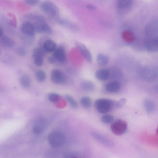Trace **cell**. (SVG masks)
Segmentation results:
<instances>
[{
  "instance_id": "obj_1",
  "label": "cell",
  "mask_w": 158,
  "mask_h": 158,
  "mask_svg": "<svg viewBox=\"0 0 158 158\" xmlns=\"http://www.w3.org/2000/svg\"><path fill=\"white\" fill-rule=\"evenodd\" d=\"M116 102L106 98H100L96 101L94 106L99 113H106L111 109L112 107L116 106Z\"/></svg>"
},
{
  "instance_id": "obj_2",
  "label": "cell",
  "mask_w": 158,
  "mask_h": 158,
  "mask_svg": "<svg viewBox=\"0 0 158 158\" xmlns=\"http://www.w3.org/2000/svg\"><path fill=\"white\" fill-rule=\"evenodd\" d=\"M48 140L49 144L53 147L62 146L64 143L65 137L64 134L59 131L51 132L48 136Z\"/></svg>"
},
{
  "instance_id": "obj_3",
  "label": "cell",
  "mask_w": 158,
  "mask_h": 158,
  "mask_svg": "<svg viewBox=\"0 0 158 158\" xmlns=\"http://www.w3.org/2000/svg\"><path fill=\"white\" fill-rule=\"evenodd\" d=\"M40 7L44 12L51 16H55L59 14L58 7L53 2L50 1H43L41 3Z\"/></svg>"
},
{
  "instance_id": "obj_4",
  "label": "cell",
  "mask_w": 158,
  "mask_h": 158,
  "mask_svg": "<svg viewBox=\"0 0 158 158\" xmlns=\"http://www.w3.org/2000/svg\"><path fill=\"white\" fill-rule=\"evenodd\" d=\"M127 127V123L125 121L118 119L113 123L111 125V130L116 135H121L126 131Z\"/></svg>"
},
{
  "instance_id": "obj_5",
  "label": "cell",
  "mask_w": 158,
  "mask_h": 158,
  "mask_svg": "<svg viewBox=\"0 0 158 158\" xmlns=\"http://www.w3.org/2000/svg\"><path fill=\"white\" fill-rule=\"evenodd\" d=\"M33 25L35 32L39 33L48 35L52 34L51 28L44 21H36Z\"/></svg>"
},
{
  "instance_id": "obj_6",
  "label": "cell",
  "mask_w": 158,
  "mask_h": 158,
  "mask_svg": "<svg viewBox=\"0 0 158 158\" xmlns=\"http://www.w3.org/2000/svg\"><path fill=\"white\" fill-rule=\"evenodd\" d=\"M52 81L56 84L64 83L66 80V77L64 73L58 69L53 70L51 73Z\"/></svg>"
},
{
  "instance_id": "obj_7",
  "label": "cell",
  "mask_w": 158,
  "mask_h": 158,
  "mask_svg": "<svg viewBox=\"0 0 158 158\" xmlns=\"http://www.w3.org/2000/svg\"><path fill=\"white\" fill-rule=\"evenodd\" d=\"M44 52L43 48L41 47L35 48L33 50L32 56L34 63L36 66L40 67L43 65Z\"/></svg>"
},
{
  "instance_id": "obj_8",
  "label": "cell",
  "mask_w": 158,
  "mask_h": 158,
  "mask_svg": "<svg viewBox=\"0 0 158 158\" xmlns=\"http://www.w3.org/2000/svg\"><path fill=\"white\" fill-rule=\"evenodd\" d=\"M47 126V123L45 119L39 118L35 121L32 128V132L36 135L40 134L45 130Z\"/></svg>"
},
{
  "instance_id": "obj_9",
  "label": "cell",
  "mask_w": 158,
  "mask_h": 158,
  "mask_svg": "<svg viewBox=\"0 0 158 158\" xmlns=\"http://www.w3.org/2000/svg\"><path fill=\"white\" fill-rule=\"evenodd\" d=\"M20 30L23 34L29 36L34 35L35 32L33 24L28 21L24 23L21 25Z\"/></svg>"
},
{
  "instance_id": "obj_10",
  "label": "cell",
  "mask_w": 158,
  "mask_h": 158,
  "mask_svg": "<svg viewBox=\"0 0 158 158\" xmlns=\"http://www.w3.org/2000/svg\"><path fill=\"white\" fill-rule=\"evenodd\" d=\"M76 46L84 59L88 62L90 63L92 61L91 54L86 47L82 44L77 42L75 44Z\"/></svg>"
},
{
  "instance_id": "obj_11",
  "label": "cell",
  "mask_w": 158,
  "mask_h": 158,
  "mask_svg": "<svg viewBox=\"0 0 158 158\" xmlns=\"http://www.w3.org/2000/svg\"><path fill=\"white\" fill-rule=\"evenodd\" d=\"M90 134L92 137L105 145L108 147H112L114 145V143L112 141L97 132L91 131Z\"/></svg>"
},
{
  "instance_id": "obj_12",
  "label": "cell",
  "mask_w": 158,
  "mask_h": 158,
  "mask_svg": "<svg viewBox=\"0 0 158 158\" xmlns=\"http://www.w3.org/2000/svg\"><path fill=\"white\" fill-rule=\"evenodd\" d=\"M53 56L59 62H62L66 59L65 51L64 48L60 46L56 48L54 52Z\"/></svg>"
},
{
  "instance_id": "obj_13",
  "label": "cell",
  "mask_w": 158,
  "mask_h": 158,
  "mask_svg": "<svg viewBox=\"0 0 158 158\" xmlns=\"http://www.w3.org/2000/svg\"><path fill=\"white\" fill-rule=\"evenodd\" d=\"M56 47V44L53 40L48 39L44 42L43 48L45 52H51L55 51Z\"/></svg>"
},
{
  "instance_id": "obj_14",
  "label": "cell",
  "mask_w": 158,
  "mask_h": 158,
  "mask_svg": "<svg viewBox=\"0 0 158 158\" xmlns=\"http://www.w3.org/2000/svg\"><path fill=\"white\" fill-rule=\"evenodd\" d=\"M95 76L98 80L101 81H105L109 78L110 73L107 70L101 69L96 72Z\"/></svg>"
},
{
  "instance_id": "obj_15",
  "label": "cell",
  "mask_w": 158,
  "mask_h": 158,
  "mask_svg": "<svg viewBox=\"0 0 158 158\" xmlns=\"http://www.w3.org/2000/svg\"><path fill=\"white\" fill-rule=\"evenodd\" d=\"M120 85L116 81H110L107 83L105 86V89L108 92L111 93L118 92L120 89Z\"/></svg>"
},
{
  "instance_id": "obj_16",
  "label": "cell",
  "mask_w": 158,
  "mask_h": 158,
  "mask_svg": "<svg viewBox=\"0 0 158 158\" xmlns=\"http://www.w3.org/2000/svg\"><path fill=\"white\" fill-rule=\"evenodd\" d=\"M1 37L0 43L2 45L7 48H11L14 46V41L11 38L6 35H3Z\"/></svg>"
},
{
  "instance_id": "obj_17",
  "label": "cell",
  "mask_w": 158,
  "mask_h": 158,
  "mask_svg": "<svg viewBox=\"0 0 158 158\" xmlns=\"http://www.w3.org/2000/svg\"><path fill=\"white\" fill-rule=\"evenodd\" d=\"M147 48L150 52L158 51V38L152 39L147 44Z\"/></svg>"
},
{
  "instance_id": "obj_18",
  "label": "cell",
  "mask_w": 158,
  "mask_h": 158,
  "mask_svg": "<svg viewBox=\"0 0 158 158\" xmlns=\"http://www.w3.org/2000/svg\"><path fill=\"white\" fill-rule=\"evenodd\" d=\"M109 60L108 57L104 54L99 53L97 56V62L100 66H103L106 65L108 63Z\"/></svg>"
},
{
  "instance_id": "obj_19",
  "label": "cell",
  "mask_w": 158,
  "mask_h": 158,
  "mask_svg": "<svg viewBox=\"0 0 158 158\" xmlns=\"http://www.w3.org/2000/svg\"><path fill=\"white\" fill-rule=\"evenodd\" d=\"M81 86L82 89L86 91H92L94 88V85L93 82L88 80L82 81Z\"/></svg>"
},
{
  "instance_id": "obj_20",
  "label": "cell",
  "mask_w": 158,
  "mask_h": 158,
  "mask_svg": "<svg viewBox=\"0 0 158 158\" xmlns=\"http://www.w3.org/2000/svg\"><path fill=\"white\" fill-rule=\"evenodd\" d=\"M20 83L23 88H29L31 83V80L30 77L26 74L22 75L20 79Z\"/></svg>"
},
{
  "instance_id": "obj_21",
  "label": "cell",
  "mask_w": 158,
  "mask_h": 158,
  "mask_svg": "<svg viewBox=\"0 0 158 158\" xmlns=\"http://www.w3.org/2000/svg\"><path fill=\"white\" fill-rule=\"evenodd\" d=\"M143 103L144 108L148 113H151L154 110L155 105L152 101L149 99H145Z\"/></svg>"
},
{
  "instance_id": "obj_22",
  "label": "cell",
  "mask_w": 158,
  "mask_h": 158,
  "mask_svg": "<svg viewBox=\"0 0 158 158\" xmlns=\"http://www.w3.org/2000/svg\"><path fill=\"white\" fill-rule=\"evenodd\" d=\"M158 29V20L154 21L146 27L145 31L148 33L154 32Z\"/></svg>"
},
{
  "instance_id": "obj_23",
  "label": "cell",
  "mask_w": 158,
  "mask_h": 158,
  "mask_svg": "<svg viewBox=\"0 0 158 158\" xmlns=\"http://www.w3.org/2000/svg\"><path fill=\"white\" fill-rule=\"evenodd\" d=\"M132 3V0H118L117 5L121 9H126L129 7Z\"/></svg>"
},
{
  "instance_id": "obj_24",
  "label": "cell",
  "mask_w": 158,
  "mask_h": 158,
  "mask_svg": "<svg viewBox=\"0 0 158 158\" xmlns=\"http://www.w3.org/2000/svg\"><path fill=\"white\" fill-rule=\"evenodd\" d=\"M81 105L84 107L86 108H90L92 105L91 99L88 97H84L81 98L80 100Z\"/></svg>"
},
{
  "instance_id": "obj_25",
  "label": "cell",
  "mask_w": 158,
  "mask_h": 158,
  "mask_svg": "<svg viewBox=\"0 0 158 158\" xmlns=\"http://www.w3.org/2000/svg\"><path fill=\"white\" fill-rule=\"evenodd\" d=\"M35 76L37 80L40 82L44 81L46 78V74L43 70L39 69L35 72Z\"/></svg>"
},
{
  "instance_id": "obj_26",
  "label": "cell",
  "mask_w": 158,
  "mask_h": 158,
  "mask_svg": "<svg viewBox=\"0 0 158 158\" xmlns=\"http://www.w3.org/2000/svg\"><path fill=\"white\" fill-rule=\"evenodd\" d=\"M25 17L27 19L36 21H44V19L41 15L34 13H29L25 15Z\"/></svg>"
},
{
  "instance_id": "obj_27",
  "label": "cell",
  "mask_w": 158,
  "mask_h": 158,
  "mask_svg": "<svg viewBox=\"0 0 158 158\" xmlns=\"http://www.w3.org/2000/svg\"><path fill=\"white\" fill-rule=\"evenodd\" d=\"M64 98L69 104L73 108H76L78 107V105L77 102L72 96L67 95L65 96Z\"/></svg>"
},
{
  "instance_id": "obj_28",
  "label": "cell",
  "mask_w": 158,
  "mask_h": 158,
  "mask_svg": "<svg viewBox=\"0 0 158 158\" xmlns=\"http://www.w3.org/2000/svg\"><path fill=\"white\" fill-rule=\"evenodd\" d=\"M114 120L113 116L110 114H105L101 118V121L106 124H110L112 123Z\"/></svg>"
},
{
  "instance_id": "obj_29",
  "label": "cell",
  "mask_w": 158,
  "mask_h": 158,
  "mask_svg": "<svg viewBox=\"0 0 158 158\" xmlns=\"http://www.w3.org/2000/svg\"><path fill=\"white\" fill-rule=\"evenodd\" d=\"M60 97L59 95L55 93H50L48 96L49 100L52 102H55L58 101Z\"/></svg>"
},
{
  "instance_id": "obj_30",
  "label": "cell",
  "mask_w": 158,
  "mask_h": 158,
  "mask_svg": "<svg viewBox=\"0 0 158 158\" xmlns=\"http://www.w3.org/2000/svg\"><path fill=\"white\" fill-rule=\"evenodd\" d=\"M16 52L18 55L21 56H24L26 54L25 49L22 47H19L17 48Z\"/></svg>"
},
{
  "instance_id": "obj_31",
  "label": "cell",
  "mask_w": 158,
  "mask_h": 158,
  "mask_svg": "<svg viewBox=\"0 0 158 158\" xmlns=\"http://www.w3.org/2000/svg\"><path fill=\"white\" fill-rule=\"evenodd\" d=\"M125 35L127 40L132 41L134 40L135 37L131 31H127L125 32Z\"/></svg>"
},
{
  "instance_id": "obj_32",
  "label": "cell",
  "mask_w": 158,
  "mask_h": 158,
  "mask_svg": "<svg viewBox=\"0 0 158 158\" xmlns=\"http://www.w3.org/2000/svg\"><path fill=\"white\" fill-rule=\"evenodd\" d=\"M64 157L65 158H77L79 155L77 153L74 152H68L64 155Z\"/></svg>"
},
{
  "instance_id": "obj_33",
  "label": "cell",
  "mask_w": 158,
  "mask_h": 158,
  "mask_svg": "<svg viewBox=\"0 0 158 158\" xmlns=\"http://www.w3.org/2000/svg\"><path fill=\"white\" fill-rule=\"evenodd\" d=\"M126 99L124 98H123L120 99L119 101L116 102V106L118 107H122L126 102Z\"/></svg>"
},
{
  "instance_id": "obj_34",
  "label": "cell",
  "mask_w": 158,
  "mask_h": 158,
  "mask_svg": "<svg viewBox=\"0 0 158 158\" xmlns=\"http://www.w3.org/2000/svg\"><path fill=\"white\" fill-rule=\"evenodd\" d=\"M27 4L31 5H35L39 3L40 0H24Z\"/></svg>"
},
{
  "instance_id": "obj_35",
  "label": "cell",
  "mask_w": 158,
  "mask_h": 158,
  "mask_svg": "<svg viewBox=\"0 0 158 158\" xmlns=\"http://www.w3.org/2000/svg\"><path fill=\"white\" fill-rule=\"evenodd\" d=\"M56 59L53 56H50L48 59V61L49 62L52 64L56 62Z\"/></svg>"
},
{
  "instance_id": "obj_36",
  "label": "cell",
  "mask_w": 158,
  "mask_h": 158,
  "mask_svg": "<svg viewBox=\"0 0 158 158\" xmlns=\"http://www.w3.org/2000/svg\"><path fill=\"white\" fill-rule=\"evenodd\" d=\"M3 31L1 27H0V36L1 37L3 35Z\"/></svg>"
},
{
  "instance_id": "obj_37",
  "label": "cell",
  "mask_w": 158,
  "mask_h": 158,
  "mask_svg": "<svg viewBox=\"0 0 158 158\" xmlns=\"http://www.w3.org/2000/svg\"><path fill=\"white\" fill-rule=\"evenodd\" d=\"M156 135L157 137H158V126L157 127L156 131Z\"/></svg>"
},
{
  "instance_id": "obj_38",
  "label": "cell",
  "mask_w": 158,
  "mask_h": 158,
  "mask_svg": "<svg viewBox=\"0 0 158 158\" xmlns=\"http://www.w3.org/2000/svg\"><path fill=\"white\" fill-rule=\"evenodd\" d=\"M88 8H89L90 9H94V7L93 6L91 5H89L88 6Z\"/></svg>"
}]
</instances>
